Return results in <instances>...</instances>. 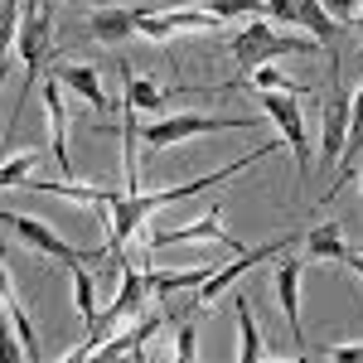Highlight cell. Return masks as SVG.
Listing matches in <instances>:
<instances>
[{"instance_id": "obj_6", "label": "cell", "mask_w": 363, "mask_h": 363, "mask_svg": "<svg viewBox=\"0 0 363 363\" xmlns=\"http://www.w3.org/2000/svg\"><path fill=\"white\" fill-rule=\"evenodd\" d=\"M291 242H296V233H281V238H272V242H262V247L233 252V262H228V267H218L213 277H208L203 286H199V301H194V306H199V310H208V306H213V301H218V296L228 291V286H238V277H247V272L257 267V262L277 257V252H281V247H291Z\"/></svg>"}, {"instance_id": "obj_2", "label": "cell", "mask_w": 363, "mask_h": 363, "mask_svg": "<svg viewBox=\"0 0 363 363\" xmlns=\"http://www.w3.org/2000/svg\"><path fill=\"white\" fill-rule=\"evenodd\" d=\"M315 44H320V39H291V34H281L272 20L257 15L247 29H238V34L228 39V54L238 58V73H252V68H262V63H277V58H310Z\"/></svg>"}, {"instance_id": "obj_8", "label": "cell", "mask_w": 363, "mask_h": 363, "mask_svg": "<svg viewBox=\"0 0 363 363\" xmlns=\"http://www.w3.org/2000/svg\"><path fill=\"white\" fill-rule=\"evenodd\" d=\"M5 228L20 238V247L44 252V257H54V262H63V267H78L83 257H92V252L68 247V242H63V238H58L49 223H39V218H25V213H15V208H5Z\"/></svg>"}, {"instance_id": "obj_20", "label": "cell", "mask_w": 363, "mask_h": 363, "mask_svg": "<svg viewBox=\"0 0 363 363\" xmlns=\"http://www.w3.org/2000/svg\"><path fill=\"white\" fill-rule=\"evenodd\" d=\"M296 25H306L310 34L320 39V44H330V39L339 34V20L330 15V5H325V0H301V10H296Z\"/></svg>"}, {"instance_id": "obj_22", "label": "cell", "mask_w": 363, "mask_h": 363, "mask_svg": "<svg viewBox=\"0 0 363 363\" xmlns=\"http://www.w3.org/2000/svg\"><path fill=\"white\" fill-rule=\"evenodd\" d=\"M238 78H242L247 87H257V92H296V97H301V92H310V87L291 83V78L281 73L277 63H262V68H252V73H238Z\"/></svg>"}, {"instance_id": "obj_11", "label": "cell", "mask_w": 363, "mask_h": 363, "mask_svg": "<svg viewBox=\"0 0 363 363\" xmlns=\"http://www.w3.org/2000/svg\"><path fill=\"white\" fill-rule=\"evenodd\" d=\"M44 112H49V155H54V165L63 174H78L73 169V155H68V131H73V121H68V102H63V83L58 78H44Z\"/></svg>"}, {"instance_id": "obj_4", "label": "cell", "mask_w": 363, "mask_h": 363, "mask_svg": "<svg viewBox=\"0 0 363 363\" xmlns=\"http://www.w3.org/2000/svg\"><path fill=\"white\" fill-rule=\"evenodd\" d=\"M49 29H54V20H49V10H39V0H25V10H20V39H15V63L25 68V92H34V83H39V68L54 58V44H49ZM15 121H20V112L10 116V131H15Z\"/></svg>"}, {"instance_id": "obj_26", "label": "cell", "mask_w": 363, "mask_h": 363, "mask_svg": "<svg viewBox=\"0 0 363 363\" xmlns=\"http://www.w3.org/2000/svg\"><path fill=\"white\" fill-rule=\"evenodd\" d=\"M199 325H179V335H174V359H194V349H199V335H194Z\"/></svg>"}, {"instance_id": "obj_13", "label": "cell", "mask_w": 363, "mask_h": 363, "mask_svg": "<svg viewBox=\"0 0 363 363\" xmlns=\"http://www.w3.org/2000/svg\"><path fill=\"white\" fill-rule=\"evenodd\" d=\"M116 73H121V92H126V107H136V112H165L169 92L155 78H140L131 73V63L126 58H116Z\"/></svg>"}, {"instance_id": "obj_18", "label": "cell", "mask_w": 363, "mask_h": 363, "mask_svg": "<svg viewBox=\"0 0 363 363\" xmlns=\"http://www.w3.org/2000/svg\"><path fill=\"white\" fill-rule=\"evenodd\" d=\"M160 330V315H136V325L126 330V335H112L102 349H97V359L102 354H126V359H145V339Z\"/></svg>"}, {"instance_id": "obj_16", "label": "cell", "mask_w": 363, "mask_h": 363, "mask_svg": "<svg viewBox=\"0 0 363 363\" xmlns=\"http://www.w3.org/2000/svg\"><path fill=\"white\" fill-rule=\"evenodd\" d=\"M25 189H39V194L68 199V203H92L97 213L116 199V189H102V184H63V179H25Z\"/></svg>"}, {"instance_id": "obj_30", "label": "cell", "mask_w": 363, "mask_h": 363, "mask_svg": "<svg viewBox=\"0 0 363 363\" xmlns=\"http://www.w3.org/2000/svg\"><path fill=\"white\" fill-rule=\"evenodd\" d=\"M359 44H363V5H359Z\"/></svg>"}, {"instance_id": "obj_29", "label": "cell", "mask_w": 363, "mask_h": 363, "mask_svg": "<svg viewBox=\"0 0 363 363\" xmlns=\"http://www.w3.org/2000/svg\"><path fill=\"white\" fill-rule=\"evenodd\" d=\"M344 267H349V272H354V277L363 281V257H354V252H349V262H344Z\"/></svg>"}, {"instance_id": "obj_9", "label": "cell", "mask_w": 363, "mask_h": 363, "mask_svg": "<svg viewBox=\"0 0 363 363\" xmlns=\"http://www.w3.org/2000/svg\"><path fill=\"white\" fill-rule=\"evenodd\" d=\"M301 277H306V262H296V257H286L277 267V277H272V301L286 315V330L296 339V349H306V330H301Z\"/></svg>"}, {"instance_id": "obj_10", "label": "cell", "mask_w": 363, "mask_h": 363, "mask_svg": "<svg viewBox=\"0 0 363 363\" xmlns=\"http://www.w3.org/2000/svg\"><path fill=\"white\" fill-rule=\"evenodd\" d=\"M349 107H354V97H330V102L320 107V169H339V160H344Z\"/></svg>"}, {"instance_id": "obj_5", "label": "cell", "mask_w": 363, "mask_h": 363, "mask_svg": "<svg viewBox=\"0 0 363 363\" xmlns=\"http://www.w3.org/2000/svg\"><path fill=\"white\" fill-rule=\"evenodd\" d=\"M262 97V107L272 116V126H277V136L296 150V174H301V184L310 179V131H306V112H301V97L296 92H257Z\"/></svg>"}, {"instance_id": "obj_23", "label": "cell", "mask_w": 363, "mask_h": 363, "mask_svg": "<svg viewBox=\"0 0 363 363\" xmlns=\"http://www.w3.org/2000/svg\"><path fill=\"white\" fill-rule=\"evenodd\" d=\"M73 306L83 315V325L92 330V320H97V296H92V277L83 272V262L73 267Z\"/></svg>"}, {"instance_id": "obj_24", "label": "cell", "mask_w": 363, "mask_h": 363, "mask_svg": "<svg viewBox=\"0 0 363 363\" xmlns=\"http://www.w3.org/2000/svg\"><path fill=\"white\" fill-rule=\"evenodd\" d=\"M34 160H39V150H34V145H29V150H15V155L5 160V169H0V179H5V189H20V184L29 179L25 169L34 165Z\"/></svg>"}, {"instance_id": "obj_28", "label": "cell", "mask_w": 363, "mask_h": 363, "mask_svg": "<svg viewBox=\"0 0 363 363\" xmlns=\"http://www.w3.org/2000/svg\"><path fill=\"white\" fill-rule=\"evenodd\" d=\"M325 354H330V359H363V339H344V344H330Z\"/></svg>"}, {"instance_id": "obj_19", "label": "cell", "mask_w": 363, "mask_h": 363, "mask_svg": "<svg viewBox=\"0 0 363 363\" xmlns=\"http://www.w3.org/2000/svg\"><path fill=\"white\" fill-rule=\"evenodd\" d=\"M233 320H238V359H242V363H257L262 354H267V339H262V330H257V315H252L247 296H238Z\"/></svg>"}, {"instance_id": "obj_1", "label": "cell", "mask_w": 363, "mask_h": 363, "mask_svg": "<svg viewBox=\"0 0 363 363\" xmlns=\"http://www.w3.org/2000/svg\"><path fill=\"white\" fill-rule=\"evenodd\" d=\"M116 277H121V291H116V301L107 310H97V320H92V330H87L83 344H73L63 363H78V359H97V349L107 344V339L121 330V320H136L140 306H145V296H150V286H145V272H136L131 262H116Z\"/></svg>"}, {"instance_id": "obj_31", "label": "cell", "mask_w": 363, "mask_h": 363, "mask_svg": "<svg viewBox=\"0 0 363 363\" xmlns=\"http://www.w3.org/2000/svg\"><path fill=\"white\" fill-rule=\"evenodd\" d=\"M87 5H107V0H87Z\"/></svg>"}, {"instance_id": "obj_21", "label": "cell", "mask_w": 363, "mask_h": 363, "mask_svg": "<svg viewBox=\"0 0 363 363\" xmlns=\"http://www.w3.org/2000/svg\"><path fill=\"white\" fill-rule=\"evenodd\" d=\"M208 277H213V267H194V272H145V286H150V296H169L179 286H203Z\"/></svg>"}, {"instance_id": "obj_14", "label": "cell", "mask_w": 363, "mask_h": 363, "mask_svg": "<svg viewBox=\"0 0 363 363\" xmlns=\"http://www.w3.org/2000/svg\"><path fill=\"white\" fill-rule=\"evenodd\" d=\"M54 78L68 87V92H78L87 107H97V112H107V107H112V102H107V92H102V78H97V68H92V63H58Z\"/></svg>"}, {"instance_id": "obj_15", "label": "cell", "mask_w": 363, "mask_h": 363, "mask_svg": "<svg viewBox=\"0 0 363 363\" xmlns=\"http://www.w3.org/2000/svg\"><path fill=\"white\" fill-rule=\"evenodd\" d=\"M5 315H10V339L20 344V354H25L29 363L44 359V349H39V339H34V325H29L25 306H20V296H15V272L5 267Z\"/></svg>"}, {"instance_id": "obj_3", "label": "cell", "mask_w": 363, "mask_h": 363, "mask_svg": "<svg viewBox=\"0 0 363 363\" xmlns=\"http://www.w3.org/2000/svg\"><path fill=\"white\" fill-rule=\"evenodd\" d=\"M218 131H257V116H208V112H174L160 116L150 126H140V140L150 150H165V145H179L189 136H218Z\"/></svg>"}, {"instance_id": "obj_7", "label": "cell", "mask_w": 363, "mask_h": 363, "mask_svg": "<svg viewBox=\"0 0 363 363\" xmlns=\"http://www.w3.org/2000/svg\"><path fill=\"white\" fill-rule=\"evenodd\" d=\"M174 242H213V247H223V252L242 247L238 238H228V233H223V203H208L203 218H194V223H184V228H155V233H150V247H155V252L174 247Z\"/></svg>"}, {"instance_id": "obj_17", "label": "cell", "mask_w": 363, "mask_h": 363, "mask_svg": "<svg viewBox=\"0 0 363 363\" xmlns=\"http://www.w3.org/2000/svg\"><path fill=\"white\" fill-rule=\"evenodd\" d=\"M306 242V252L315 257V262H349V247H344V228L335 223V218H325V223H315L301 238Z\"/></svg>"}, {"instance_id": "obj_27", "label": "cell", "mask_w": 363, "mask_h": 363, "mask_svg": "<svg viewBox=\"0 0 363 363\" xmlns=\"http://www.w3.org/2000/svg\"><path fill=\"white\" fill-rule=\"evenodd\" d=\"M301 0H267V15H277V25H296Z\"/></svg>"}, {"instance_id": "obj_12", "label": "cell", "mask_w": 363, "mask_h": 363, "mask_svg": "<svg viewBox=\"0 0 363 363\" xmlns=\"http://www.w3.org/2000/svg\"><path fill=\"white\" fill-rule=\"evenodd\" d=\"M136 29V10H121V5H97L92 15H87V39L92 44H107V49H121Z\"/></svg>"}, {"instance_id": "obj_25", "label": "cell", "mask_w": 363, "mask_h": 363, "mask_svg": "<svg viewBox=\"0 0 363 363\" xmlns=\"http://www.w3.org/2000/svg\"><path fill=\"white\" fill-rule=\"evenodd\" d=\"M203 10H213L223 20H238V15H267V0H203Z\"/></svg>"}]
</instances>
